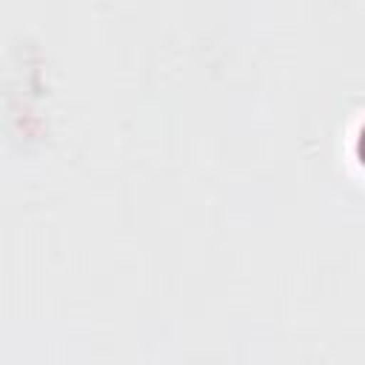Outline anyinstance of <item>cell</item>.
Returning a JSON list of instances; mask_svg holds the SVG:
<instances>
[{
	"label": "cell",
	"mask_w": 365,
	"mask_h": 365,
	"mask_svg": "<svg viewBox=\"0 0 365 365\" xmlns=\"http://www.w3.org/2000/svg\"><path fill=\"white\" fill-rule=\"evenodd\" d=\"M359 157L365 163V125H362V134H359Z\"/></svg>",
	"instance_id": "6da1fadb"
}]
</instances>
